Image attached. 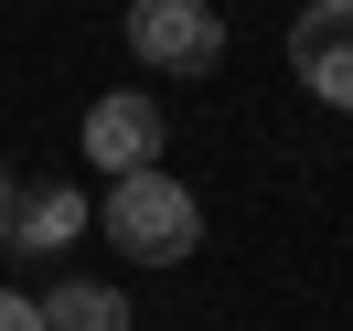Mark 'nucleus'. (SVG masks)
Instances as JSON below:
<instances>
[{"label": "nucleus", "mask_w": 353, "mask_h": 331, "mask_svg": "<svg viewBox=\"0 0 353 331\" xmlns=\"http://www.w3.org/2000/svg\"><path fill=\"white\" fill-rule=\"evenodd\" d=\"M11 203H22V171L0 160V246H11Z\"/></svg>", "instance_id": "nucleus-8"}, {"label": "nucleus", "mask_w": 353, "mask_h": 331, "mask_svg": "<svg viewBox=\"0 0 353 331\" xmlns=\"http://www.w3.org/2000/svg\"><path fill=\"white\" fill-rule=\"evenodd\" d=\"M150 160H161V107H150V96H129V86H118V96H97V107H86V171H150Z\"/></svg>", "instance_id": "nucleus-4"}, {"label": "nucleus", "mask_w": 353, "mask_h": 331, "mask_svg": "<svg viewBox=\"0 0 353 331\" xmlns=\"http://www.w3.org/2000/svg\"><path fill=\"white\" fill-rule=\"evenodd\" d=\"M75 235H86V193H75V182H43V193L11 203V246H32V257H54V246H75Z\"/></svg>", "instance_id": "nucleus-5"}, {"label": "nucleus", "mask_w": 353, "mask_h": 331, "mask_svg": "<svg viewBox=\"0 0 353 331\" xmlns=\"http://www.w3.org/2000/svg\"><path fill=\"white\" fill-rule=\"evenodd\" d=\"M289 65H300V86L321 96V107L353 96V11L343 0H310L300 22H289Z\"/></svg>", "instance_id": "nucleus-3"}, {"label": "nucleus", "mask_w": 353, "mask_h": 331, "mask_svg": "<svg viewBox=\"0 0 353 331\" xmlns=\"http://www.w3.org/2000/svg\"><path fill=\"white\" fill-rule=\"evenodd\" d=\"M0 331H43V310H32L22 288H0Z\"/></svg>", "instance_id": "nucleus-7"}, {"label": "nucleus", "mask_w": 353, "mask_h": 331, "mask_svg": "<svg viewBox=\"0 0 353 331\" xmlns=\"http://www.w3.org/2000/svg\"><path fill=\"white\" fill-rule=\"evenodd\" d=\"M129 54L150 75H214L225 65V11L214 0H129Z\"/></svg>", "instance_id": "nucleus-2"}, {"label": "nucleus", "mask_w": 353, "mask_h": 331, "mask_svg": "<svg viewBox=\"0 0 353 331\" xmlns=\"http://www.w3.org/2000/svg\"><path fill=\"white\" fill-rule=\"evenodd\" d=\"M32 310H43V331H129V299L108 278H54Z\"/></svg>", "instance_id": "nucleus-6"}, {"label": "nucleus", "mask_w": 353, "mask_h": 331, "mask_svg": "<svg viewBox=\"0 0 353 331\" xmlns=\"http://www.w3.org/2000/svg\"><path fill=\"white\" fill-rule=\"evenodd\" d=\"M97 224H108V246L139 257V267H182V257L203 246V203L182 193L161 160H150V171H118L108 203H97Z\"/></svg>", "instance_id": "nucleus-1"}]
</instances>
